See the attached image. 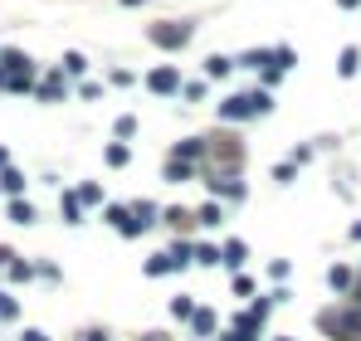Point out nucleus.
<instances>
[{"instance_id":"17","label":"nucleus","mask_w":361,"mask_h":341,"mask_svg":"<svg viewBox=\"0 0 361 341\" xmlns=\"http://www.w3.org/2000/svg\"><path fill=\"white\" fill-rule=\"evenodd\" d=\"M356 69H361V49H342V64H337V74H342V78H351Z\"/></svg>"},{"instance_id":"23","label":"nucleus","mask_w":361,"mask_h":341,"mask_svg":"<svg viewBox=\"0 0 361 341\" xmlns=\"http://www.w3.org/2000/svg\"><path fill=\"white\" fill-rule=\"evenodd\" d=\"M113 132H118V142H127V137H137V118H132V112H122V118L113 122Z\"/></svg>"},{"instance_id":"7","label":"nucleus","mask_w":361,"mask_h":341,"mask_svg":"<svg viewBox=\"0 0 361 341\" xmlns=\"http://www.w3.org/2000/svg\"><path fill=\"white\" fill-rule=\"evenodd\" d=\"M244 258H249V244H244V239H230V244L220 249V263H230L234 273L244 268Z\"/></svg>"},{"instance_id":"5","label":"nucleus","mask_w":361,"mask_h":341,"mask_svg":"<svg viewBox=\"0 0 361 341\" xmlns=\"http://www.w3.org/2000/svg\"><path fill=\"white\" fill-rule=\"evenodd\" d=\"M151 39H157L162 49H181V44L190 39V30H186V25H157V30H151Z\"/></svg>"},{"instance_id":"33","label":"nucleus","mask_w":361,"mask_h":341,"mask_svg":"<svg viewBox=\"0 0 361 341\" xmlns=\"http://www.w3.org/2000/svg\"><path fill=\"white\" fill-rule=\"evenodd\" d=\"M171 312H176V317H195V302H190V298H176Z\"/></svg>"},{"instance_id":"16","label":"nucleus","mask_w":361,"mask_h":341,"mask_svg":"<svg viewBox=\"0 0 361 341\" xmlns=\"http://www.w3.org/2000/svg\"><path fill=\"white\" fill-rule=\"evenodd\" d=\"M166 176H171V181H176V186H186V181H190V176H195V166H190V161H181V156H176V161H171V166H166Z\"/></svg>"},{"instance_id":"20","label":"nucleus","mask_w":361,"mask_h":341,"mask_svg":"<svg viewBox=\"0 0 361 341\" xmlns=\"http://www.w3.org/2000/svg\"><path fill=\"white\" fill-rule=\"evenodd\" d=\"M269 64H274V69H278V74H288V69H293V64H298V54H293V49H288V44H283V49H274V59H269Z\"/></svg>"},{"instance_id":"13","label":"nucleus","mask_w":361,"mask_h":341,"mask_svg":"<svg viewBox=\"0 0 361 341\" xmlns=\"http://www.w3.org/2000/svg\"><path fill=\"white\" fill-rule=\"evenodd\" d=\"M215 195H225V200H244L249 190H244V181H230V176H220V181H215Z\"/></svg>"},{"instance_id":"30","label":"nucleus","mask_w":361,"mask_h":341,"mask_svg":"<svg viewBox=\"0 0 361 341\" xmlns=\"http://www.w3.org/2000/svg\"><path fill=\"white\" fill-rule=\"evenodd\" d=\"M234 298H254V278H244V273H234Z\"/></svg>"},{"instance_id":"39","label":"nucleus","mask_w":361,"mask_h":341,"mask_svg":"<svg viewBox=\"0 0 361 341\" xmlns=\"http://www.w3.org/2000/svg\"><path fill=\"white\" fill-rule=\"evenodd\" d=\"M6 166H10V151H6V146H0V170H6Z\"/></svg>"},{"instance_id":"21","label":"nucleus","mask_w":361,"mask_h":341,"mask_svg":"<svg viewBox=\"0 0 361 341\" xmlns=\"http://www.w3.org/2000/svg\"><path fill=\"white\" fill-rule=\"evenodd\" d=\"M220 219H225V214H220V205H215V200L195 210V224H210V230H215V224H220Z\"/></svg>"},{"instance_id":"41","label":"nucleus","mask_w":361,"mask_h":341,"mask_svg":"<svg viewBox=\"0 0 361 341\" xmlns=\"http://www.w3.org/2000/svg\"><path fill=\"white\" fill-rule=\"evenodd\" d=\"M351 239H356V244H361V224H351Z\"/></svg>"},{"instance_id":"25","label":"nucleus","mask_w":361,"mask_h":341,"mask_svg":"<svg viewBox=\"0 0 361 341\" xmlns=\"http://www.w3.org/2000/svg\"><path fill=\"white\" fill-rule=\"evenodd\" d=\"M102 156H108V166H127V156H132V151H127V142H113Z\"/></svg>"},{"instance_id":"34","label":"nucleus","mask_w":361,"mask_h":341,"mask_svg":"<svg viewBox=\"0 0 361 341\" xmlns=\"http://www.w3.org/2000/svg\"><path fill=\"white\" fill-rule=\"evenodd\" d=\"M181 93H186V98H190V102H200V98H205V78H200V83H186V88H181Z\"/></svg>"},{"instance_id":"10","label":"nucleus","mask_w":361,"mask_h":341,"mask_svg":"<svg viewBox=\"0 0 361 341\" xmlns=\"http://www.w3.org/2000/svg\"><path fill=\"white\" fill-rule=\"evenodd\" d=\"M0 64H6L10 74H25V69H34V59H30L25 49H0Z\"/></svg>"},{"instance_id":"4","label":"nucleus","mask_w":361,"mask_h":341,"mask_svg":"<svg viewBox=\"0 0 361 341\" xmlns=\"http://www.w3.org/2000/svg\"><path fill=\"white\" fill-rule=\"evenodd\" d=\"M146 88H151V93H181L186 83H181V74H176L171 64H162V69H151V74H146Z\"/></svg>"},{"instance_id":"27","label":"nucleus","mask_w":361,"mask_h":341,"mask_svg":"<svg viewBox=\"0 0 361 341\" xmlns=\"http://www.w3.org/2000/svg\"><path fill=\"white\" fill-rule=\"evenodd\" d=\"M15 317H20V302L10 293H0V322H15Z\"/></svg>"},{"instance_id":"24","label":"nucleus","mask_w":361,"mask_h":341,"mask_svg":"<svg viewBox=\"0 0 361 341\" xmlns=\"http://www.w3.org/2000/svg\"><path fill=\"white\" fill-rule=\"evenodd\" d=\"M64 74H74V78H78V74H88V59H83L78 49H74V54H64Z\"/></svg>"},{"instance_id":"26","label":"nucleus","mask_w":361,"mask_h":341,"mask_svg":"<svg viewBox=\"0 0 361 341\" xmlns=\"http://www.w3.org/2000/svg\"><path fill=\"white\" fill-rule=\"evenodd\" d=\"M34 88V69H25V74H10V93H30Z\"/></svg>"},{"instance_id":"28","label":"nucleus","mask_w":361,"mask_h":341,"mask_svg":"<svg viewBox=\"0 0 361 341\" xmlns=\"http://www.w3.org/2000/svg\"><path fill=\"white\" fill-rule=\"evenodd\" d=\"M293 176H298V161H283V166H274V181H278V186H288Z\"/></svg>"},{"instance_id":"18","label":"nucleus","mask_w":361,"mask_h":341,"mask_svg":"<svg viewBox=\"0 0 361 341\" xmlns=\"http://www.w3.org/2000/svg\"><path fill=\"white\" fill-rule=\"evenodd\" d=\"M176 156H181V161H195V156H205V142H200V137H186V142L176 146Z\"/></svg>"},{"instance_id":"9","label":"nucleus","mask_w":361,"mask_h":341,"mask_svg":"<svg viewBox=\"0 0 361 341\" xmlns=\"http://www.w3.org/2000/svg\"><path fill=\"white\" fill-rule=\"evenodd\" d=\"M190 327H195V336H215V331H220V317H215L210 307H195Z\"/></svg>"},{"instance_id":"15","label":"nucleus","mask_w":361,"mask_h":341,"mask_svg":"<svg viewBox=\"0 0 361 341\" xmlns=\"http://www.w3.org/2000/svg\"><path fill=\"white\" fill-rule=\"evenodd\" d=\"M230 69H234V64L225 59V54H210V59H205V78H225Z\"/></svg>"},{"instance_id":"32","label":"nucleus","mask_w":361,"mask_h":341,"mask_svg":"<svg viewBox=\"0 0 361 341\" xmlns=\"http://www.w3.org/2000/svg\"><path fill=\"white\" fill-rule=\"evenodd\" d=\"M195 258H200V263H220V249H210V244H195Z\"/></svg>"},{"instance_id":"3","label":"nucleus","mask_w":361,"mask_h":341,"mask_svg":"<svg viewBox=\"0 0 361 341\" xmlns=\"http://www.w3.org/2000/svg\"><path fill=\"white\" fill-rule=\"evenodd\" d=\"M102 219H108L122 239H137V234H146V230H151V224H146V219H137L127 205H108V210H102Z\"/></svg>"},{"instance_id":"40","label":"nucleus","mask_w":361,"mask_h":341,"mask_svg":"<svg viewBox=\"0 0 361 341\" xmlns=\"http://www.w3.org/2000/svg\"><path fill=\"white\" fill-rule=\"evenodd\" d=\"M83 341H108V336H102V331H88V336H83Z\"/></svg>"},{"instance_id":"8","label":"nucleus","mask_w":361,"mask_h":341,"mask_svg":"<svg viewBox=\"0 0 361 341\" xmlns=\"http://www.w3.org/2000/svg\"><path fill=\"white\" fill-rule=\"evenodd\" d=\"M34 93H39L44 102H59V98L69 93V83H64V74H49V78H44V83L34 88Z\"/></svg>"},{"instance_id":"31","label":"nucleus","mask_w":361,"mask_h":341,"mask_svg":"<svg viewBox=\"0 0 361 341\" xmlns=\"http://www.w3.org/2000/svg\"><path fill=\"white\" fill-rule=\"evenodd\" d=\"M132 214H137V219H146V224H151V219H157V205H151V200H137V205H132Z\"/></svg>"},{"instance_id":"6","label":"nucleus","mask_w":361,"mask_h":341,"mask_svg":"<svg viewBox=\"0 0 361 341\" xmlns=\"http://www.w3.org/2000/svg\"><path fill=\"white\" fill-rule=\"evenodd\" d=\"M59 214H64V224H83V195H78V190H64Z\"/></svg>"},{"instance_id":"1","label":"nucleus","mask_w":361,"mask_h":341,"mask_svg":"<svg viewBox=\"0 0 361 341\" xmlns=\"http://www.w3.org/2000/svg\"><path fill=\"white\" fill-rule=\"evenodd\" d=\"M274 102H269V93L259 88V93H234V98H225L220 102V118L225 122H244V118H264Z\"/></svg>"},{"instance_id":"22","label":"nucleus","mask_w":361,"mask_h":341,"mask_svg":"<svg viewBox=\"0 0 361 341\" xmlns=\"http://www.w3.org/2000/svg\"><path fill=\"white\" fill-rule=\"evenodd\" d=\"M327 283H332L337 293H347V288H351V268H347V263H337V268L327 273Z\"/></svg>"},{"instance_id":"11","label":"nucleus","mask_w":361,"mask_h":341,"mask_svg":"<svg viewBox=\"0 0 361 341\" xmlns=\"http://www.w3.org/2000/svg\"><path fill=\"white\" fill-rule=\"evenodd\" d=\"M0 190H6L10 200H15V195H25V170H15V166H6V170H0Z\"/></svg>"},{"instance_id":"19","label":"nucleus","mask_w":361,"mask_h":341,"mask_svg":"<svg viewBox=\"0 0 361 341\" xmlns=\"http://www.w3.org/2000/svg\"><path fill=\"white\" fill-rule=\"evenodd\" d=\"M6 273H10V283H30V278H34V268H30V263H20V254L6 263Z\"/></svg>"},{"instance_id":"38","label":"nucleus","mask_w":361,"mask_h":341,"mask_svg":"<svg viewBox=\"0 0 361 341\" xmlns=\"http://www.w3.org/2000/svg\"><path fill=\"white\" fill-rule=\"evenodd\" d=\"M10 258H15V249H6V244H0V268H6Z\"/></svg>"},{"instance_id":"35","label":"nucleus","mask_w":361,"mask_h":341,"mask_svg":"<svg viewBox=\"0 0 361 341\" xmlns=\"http://www.w3.org/2000/svg\"><path fill=\"white\" fill-rule=\"evenodd\" d=\"M113 83H118V88H132V83H137V78H132V74H127V69H113Z\"/></svg>"},{"instance_id":"36","label":"nucleus","mask_w":361,"mask_h":341,"mask_svg":"<svg viewBox=\"0 0 361 341\" xmlns=\"http://www.w3.org/2000/svg\"><path fill=\"white\" fill-rule=\"evenodd\" d=\"M269 278H288V258H274L269 263Z\"/></svg>"},{"instance_id":"37","label":"nucleus","mask_w":361,"mask_h":341,"mask_svg":"<svg viewBox=\"0 0 361 341\" xmlns=\"http://www.w3.org/2000/svg\"><path fill=\"white\" fill-rule=\"evenodd\" d=\"M20 341H49V336H44L39 327H25V331H20Z\"/></svg>"},{"instance_id":"12","label":"nucleus","mask_w":361,"mask_h":341,"mask_svg":"<svg viewBox=\"0 0 361 341\" xmlns=\"http://www.w3.org/2000/svg\"><path fill=\"white\" fill-rule=\"evenodd\" d=\"M142 268H146L151 278H157V273H171V268H181V258H176V254H151Z\"/></svg>"},{"instance_id":"29","label":"nucleus","mask_w":361,"mask_h":341,"mask_svg":"<svg viewBox=\"0 0 361 341\" xmlns=\"http://www.w3.org/2000/svg\"><path fill=\"white\" fill-rule=\"evenodd\" d=\"M78 195H83V205H102V186H93V181L78 186Z\"/></svg>"},{"instance_id":"14","label":"nucleus","mask_w":361,"mask_h":341,"mask_svg":"<svg viewBox=\"0 0 361 341\" xmlns=\"http://www.w3.org/2000/svg\"><path fill=\"white\" fill-rule=\"evenodd\" d=\"M6 214H10L15 224H34V205H30V200H20V195L10 200V210H6Z\"/></svg>"},{"instance_id":"2","label":"nucleus","mask_w":361,"mask_h":341,"mask_svg":"<svg viewBox=\"0 0 361 341\" xmlns=\"http://www.w3.org/2000/svg\"><path fill=\"white\" fill-rule=\"evenodd\" d=\"M318 327H322L327 336H356V331H361V312H356V307H347V312L332 307V312H318Z\"/></svg>"}]
</instances>
